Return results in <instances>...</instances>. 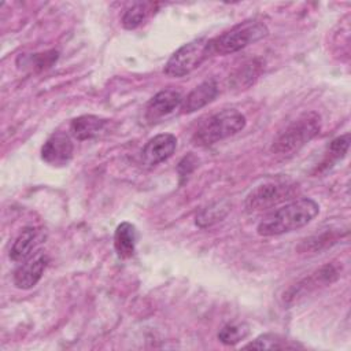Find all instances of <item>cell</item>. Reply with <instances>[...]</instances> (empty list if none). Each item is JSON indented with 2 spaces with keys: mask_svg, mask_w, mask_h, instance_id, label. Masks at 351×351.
Masks as SVG:
<instances>
[{
  "mask_svg": "<svg viewBox=\"0 0 351 351\" xmlns=\"http://www.w3.org/2000/svg\"><path fill=\"white\" fill-rule=\"evenodd\" d=\"M319 213V206L310 197L292 200L266 215L256 228L261 236H280L310 223Z\"/></svg>",
  "mask_w": 351,
  "mask_h": 351,
  "instance_id": "obj_1",
  "label": "cell"
},
{
  "mask_svg": "<svg viewBox=\"0 0 351 351\" xmlns=\"http://www.w3.org/2000/svg\"><path fill=\"white\" fill-rule=\"evenodd\" d=\"M321 130V117L308 111L292 121L273 141L271 152L278 156H291L311 141Z\"/></svg>",
  "mask_w": 351,
  "mask_h": 351,
  "instance_id": "obj_2",
  "label": "cell"
},
{
  "mask_svg": "<svg viewBox=\"0 0 351 351\" xmlns=\"http://www.w3.org/2000/svg\"><path fill=\"white\" fill-rule=\"evenodd\" d=\"M244 126L245 117L234 108H226L207 117L195 130L192 141L197 147H208L241 132Z\"/></svg>",
  "mask_w": 351,
  "mask_h": 351,
  "instance_id": "obj_3",
  "label": "cell"
},
{
  "mask_svg": "<svg viewBox=\"0 0 351 351\" xmlns=\"http://www.w3.org/2000/svg\"><path fill=\"white\" fill-rule=\"evenodd\" d=\"M269 33L267 26L261 21H244L223 32L215 38H211L213 53L230 55L262 38Z\"/></svg>",
  "mask_w": 351,
  "mask_h": 351,
  "instance_id": "obj_4",
  "label": "cell"
},
{
  "mask_svg": "<svg viewBox=\"0 0 351 351\" xmlns=\"http://www.w3.org/2000/svg\"><path fill=\"white\" fill-rule=\"evenodd\" d=\"M213 53L211 38H195L180 47L166 62L165 74L180 78L197 69Z\"/></svg>",
  "mask_w": 351,
  "mask_h": 351,
  "instance_id": "obj_5",
  "label": "cell"
},
{
  "mask_svg": "<svg viewBox=\"0 0 351 351\" xmlns=\"http://www.w3.org/2000/svg\"><path fill=\"white\" fill-rule=\"evenodd\" d=\"M295 185L289 182H265L254 188L245 197L248 211H262L277 206L281 202L292 199Z\"/></svg>",
  "mask_w": 351,
  "mask_h": 351,
  "instance_id": "obj_6",
  "label": "cell"
},
{
  "mask_svg": "<svg viewBox=\"0 0 351 351\" xmlns=\"http://www.w3.org/2000/svg\"><path fill=\"white\" fill-rule=\"evenodd\" d=\"M337 277H339L337 267L333 265H325L321 269L315 270L311 276L303 278L296 285L291 287L284 293V302L287 304H292V303L298 302L300 298L318 289L321 285H328V284L333 282Z\"/></svg>",
  "mask_w": 351,
  "mask_h": 351,
  "instance_id": "obj_7",
  "label": "cell"
},
{
  "mask_svg": "<svg viewBox=\"0 0 351 351\" xmlns=\"http://www.w3.org/2000/svg\"><path fill=\"white\" fill-rule=\"evenodd\" d=\"M74 145L69 134L64 132H55L41 147V159L53 167H63L73 159Z\"/></svg>",
  "mask_w": 351,
  "mask_h": 351,
  "instance_id": "obj_8",
  "label": "cell"
},
{
  "mask_svg": "<svg viewBox=\"0 0 351 351\" xmlns=\"http://www.w3.org/2000/svg\"><path fill=\"white\" fill-rule=\"evenodd\" d=\"M177 148V137L171 133L156 134L143 147L140 159L145 166H156L167 160Z\"/></svg>",
  "mask_w": 351,
  "mask_h": 351,
  "instance_id": "obj_9",
  "label": "cell"
},
{
  "mask_svg": "<svg viewBox=\"0 0 351 351\" xmlns=\"http://www.w3.org/2000/svg\"><path fill=\"white\" fill-rule=\"evenodd\" d=\"M49 258L44 252H36L14 271V284L19 289L33 288L43 277L45 267L48 266Z\"/></svg>",
  "mask_w": 351,
  "mask_h": 351,
  "instance_id": "obj_10",
  "label": "cell"
},
{
  "mask_svg": "<svg viewBox=\"0 0 351 351\" xmlns=\"http://www.w3.org/2000/svg\"><path fill=\"white\" fill-rule=\"evenodd\" d=\"M182 96L174 89H165L151 97L145 107V119L148 122H156L163 117H167L174 110L181 107Z\"/></svg>",
  "mask_w": 351,
  "mask_h": 351,
  "instance_id": "obj_11",
  "label": "cell"
},
{
  "mask_svg": "<svg viewBox=\"0 0 351 351\" xmlns=\"http://www.w3.org/2000/svg\"><path fill=\"white\" fill-rule=\"evenodd\" d=\"M218 95V85L215 82V80L210 78L203 81L202 84H199L197 86H195L185 99H182L181 103V112L184 114H191L195 112L200 108H203L204 106H207L208 103H211Z\"/></svg>",
  "mask_w": 351,
  "mask_h": 351,
  "instance_id": "obj_12",
  "label": "cell"
},
{
  "mask_svg": "<svg viewBox=\"0 0 351 351\" xmlns=\"http://www.w3.org/2000/svg\"><path fill=\"white\" fill-rule=\"evenodd\" d=\"M43 233L36 228H25L19 236L15 239L10 248V259L14 262H23L30 258L36 250V247L41 243Z\"/></svg>",
  "mask_w": 351,
  "mask_h": 351,
  "instance_id": "obj_13",
  "label": "cell"
},
{
  "mask_svg": "<svg viewBox=\"0 0 351 351\" xmlns=\"http://www.w3.org/2000/svg\"><path fill=\"white\" fill-rule=\"evenodd\" d=\"M106 123V119L99 118L96 115H81L71 121L70 132L73 137L80 141L90 140L103 132Z\"/></svg>",
  "mask_w": 351,
  "mask_h": 351,
  "instance_id": "obj_14",
  "label": "cell"
},
{
  "mask_svg": "<svg viewBox=\"0 0 351 351\" xmlns=\"http://www.w3.org/2000/svg\"><path fill=\"white\" fill-rule=\"evenodd\" d=\"M137 230L130 222H121L114 233V248L121 259H128L134 254Z\"/></svg>",
  "mask_w": 351,
  "mask_h": 351,
  "instance_id": "obj_15",
  "label": "cell"
},
{
  "mask_svg": "<svg viewBox=\"0 0 351 351\" xmlns=\"http://www.w3.org/2000/svg\"><path fill=\"white\" fill-rule=\"evenodd\" d=\"M230 203L228 200H218V202H213L208 206L203 207L195 218V223L204 229V228H210L221 221H223L226 218V215L230 211Z\"/></svg>",
  "mask_w": 351,
  "mask_h": 351,
  "instance_id": "obj_16",
  "label": "cell"
},
{
  "mask_svg": "<svg viewBox=\"0 0 351 351\" xmlns=\"http://www.w3.org/2000/svg\"><path fill=\"white\" fill-rule=\"evenodd\" d=\"M339 237H340L339 232L326 230V232H322L319 234H314V236H310V237L304 239L298 245V251L300 254H315V252H319L324 248H328L332 244H335L339 240Z\"/></svg>",
  "mask_w": 351,
  "mask_h": 351,
  "instance_id": "obj_17",
  "label": "cell"
},
{
  "mask_svg": "<svg viewBox=\"0 0 351 351\" xmlns=\"http://www.w3.org/2000/svg\"><path fill=\"white\" fill-rule=\"evenodd\" d=\"M155 4L152 3H134L132 4L122 16V25L125 29L132 30L138 27L152 12Z\"/></svg>",
  "mask_w": 351,
  "mask_h": 351,
  "instance_id": "obj_18",
  "label": "cell"
},
{
  "mask_svg": "<svg viewBox=\"0 0 351 351\" xmlns=\"http://www.w3.org/2000/svg\"><path fill=\"white\" fill-rule=\"evenodd\" d=\"M300 347L291 340H287L278 335L265 333L258 336L255 340L245 344L243 348H256V350H284V348H296Z\"/></svg>",
  "mask_w": 351,
  "mask_h": 351,
  "instance_id": "obj_19",
  "label": "cell"
},
{
  "mask_svg": "<svg viewBox=\"0 0 351 351\" xmlns=\"http://www.w3.org/2000/svg\"><path fill=\"white\" fill-rule=\"evenodd\" d=\"M261 71V63L258 60H251L243 64L233 75H232V85L239 89H245L255 82Z\"/></svg>",
  "mask_w": 351,
  "mask_h": 351,
  "instance_id": "obj_20",
  "label": "cell"
},
{
  "mask_svg": "<svg viewBox=\"0 0 351 351\" xmlns=\"http://www.w3.org/2000/svg\"><path fill=\"white\" fill-rule=\"evenodd\" d=\"M250 333V328L243 322H232L223 325L218 332V340L226 346H234Z\"/></svg>",
  "mask_w": 351,
  "mask_h": 351,
  "instance_id": "obj_21",
  "label": "cell"
},
{
  "mask_svg": "<svg viewBox=\"0 0 351 351\" xmlns=\"http://www.w3.org/2000/svg\"><path fill=\"white\" fill-rule=\"evenodd\" d=\"M348 145H350V133H346L332 140V143L328 147L325 160L321 163V167H325V169L330 167L336 160L344 158L348 151Z\"/></svg>",
  "mask_w": 351,
  "mask_h": 351,
  "instance_id": "obj_22",
  "label": "cell"
},
{
  "mask_svg": "<svg viewBox=\"0 0 351 351\" xmlns=\"http://www.w3.org/2000/svg\"><path fill=\"white\" fill-rule=\"evenodd\" d=\"M197 166V158L192 154H188L186 156H184L178 166H177V171H178V177H180V184H184L188 177L192 174V171L196 169Z\"/></svg>",
  "mask_w": 351,
  "mask_h": 351,
  "instance_id": "obj_23",
  "label": "cell"
}]
</instances>
